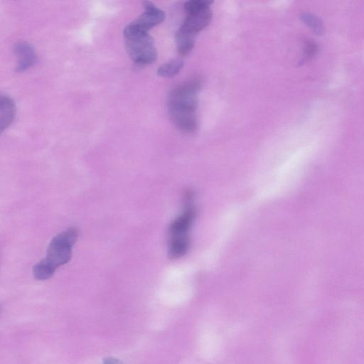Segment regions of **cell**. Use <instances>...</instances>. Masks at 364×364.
Here are the masks:
<instances>
[{"label": "cell", "instance_id": "1", "mask_svg": "<svg viewBox=\"0 0 364 364\" xmlns=\"http://www.w3.org/2000/svg\"><path fill=\"white\" fill-rule=\"evenodd\" d=\"M191 194L186 197L183 212L175 218L168 230V255L177 259L183 256L189 248V230L196 215Z\"/></svg>", "mask_w": 364, "mask_h": 364}, {"label": "cell", "instance_id": "2", "mask_svg": "<svg viewBox=\"0 0 364 364\" xmlns=\"http://www.w3.org/2000/svg\"><path fill=\"white\" fill-rule=\"evenodd\" d=\"M126 50L130 58L139 65L154 63L157 58V51L153 38L131 23L123 31Z\"/></svg>", "mask_w": 364, "mask_h": 364}, {"label": "cell", "instance_id": "3", "mask_svg": "<svg viewBox=\"0 0 364 364\" xmlns=\"http://www.w3.org/2000/svg\"><path fill=\"white\" fill-rule=\"evenodd\" d=\"M77 235L78 231L74 227L56 235L50 243L46 257L42 261L54 272L58 267L68 262Z\"/></svg>", "mask_w": 364, "mask_h": 364}, {"label": "cell", "instance_id": "4", "mask_svg": "<svg viewBox=\"0 0 364 364\" xmlns=\"http://www.w3.org/2000/svg\"><path fill=\"white\" fill-rule=\"evenodd\" d=\"M201 86V79L196 77L176 87L168 95V112H196L198 107L197 94Z\"/></svg>", "mask_w": 364, "mask_h": 364}, {"label": "cell", "instance_id": "5", "mask_svg": "<svg viewBox=\"0 0 364 364\" xmlns=\"http://www.w3.org/2000/svg\"><path fill=\"white\" fill-rule=\"evenodd\" d=\"M186 13V18L181 28L194 35L205 28L213 18L209 6L193 7L187 10Z\"/></svg>", "mask_w": 364, "mask_h": 364}, {"label": "cell", "instance_id": "6", "mask_svg": "<svg viewBox=\"0 0 364 364\" xmlns=\"http://www.w3.org/2000/svg\"><path fill=\"white\" fill-rule=\"evenodd\" d=\"M144 11L135 20L131 22L136 27L149 31L153 27L161 23L164 18V12L151 1H144Z\"/></svg>", "mask_w": 364, "mask_h": 364}, {"label": "cell", "instance_id": "7", "mask_svg": "<svg viewBox=\"0 0 364 364\" xmlns=\"http://www.w3.org/2000/svg\"><path fill=\"white\" fill-rule=\"evenodd\" d=\"M13 50L17 58L16 71L24 72L35 64L36 52L29 43L18 41L14 45Z\"/></svg>", "mask_w": 364, "mask_h": 364}, {"label": "cell", "instance_id": "8", "mask_svg": "<svg viewBox=\"0 0 364 364\" xmlns=\"http://www.w3.org/2000/svg\"><path fill=\"white\" fill-rule=\"evenodd\" d=\"M170 117L174 124L181 131L191 133L197 129L198 119L196 112H172Z\"/></svg>", "mask_w": 364, "mask_h": 364}, {"label": "cell", "instance_id": "9", "mask_svg": "<svg viewBox=\"0 0 364 364\" xmlns=\"http://www.w3.org/2000/svg\"><path fill=\"white\" fill-rule=\"evenodd\" d=\"M16 114L14 100L6 95L0 96V129L3 132L13 122Z\"/></svg>", "mask_w": 364, "mask_h": 364}, {"label": "cell", "instance_id": "10", "mask_svg": "<svg viewBox=\"0 0 364 364\" xmlns=\"http://www.w3.org/2000/svg\"><path fill=\"white\" fill-rule=\"evenodd\" d=\"M196 35L192 34L180 27L176 34V43L178 53L186 56L193 50L195 45Z\"/></svg>", "mask_w": 364, "mask_h": 364}, {"label": "cell", "instance_id": "11", "mask_svg": "<svg viewBox=\"0 0 364 364\" xmlns=\"http://www.w3.org/2000/svg\"><path fill=\"white\" fill-rule=\"evenodd\" d=\"M183 61L181 59L171 60L158 68L157 74L164 77L176 75L182 69Z\"/></svg>", "mask_w": 364, "mask_h": 364}, {"label": "cell", "instance_id": "12", "mask_svg": "<svg viewBox=\"0 0 364 364\" xmlns=\"http://www.w3.org/2000/svg\"><path fill=\"white\" fill-rule=\"evenodd\" d=\"M103 364H125L123 361L112 357L105 358Z\"/></svg>", "mask_w": 364, "mask_h": 364}]
</instances>
